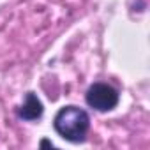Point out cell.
Returning a JSON list of instances; mask_svg holds the SVG:
<instances>
[{"mask_svg": "<svg viewBox=\"0 0 150 150\" xmlns=\"http://www.w3.org/2000/svg\"><path fill=\"white\" fill-rule=\"evenodd\" d=\"M42 113H44V106H42L41 99L35 96V92H27L23 104L16 108V117L25 122L39 120L42 117Z\"/></svg>", "mask_w": 150, "mask_h": 150, "instance_id": "obj_3", "label": "cell"}, {"mask_svg": "<svg viewBox=\"0 0 150 150\" xmlns=\"http://www.w3.org/2000/svg\"><path fill=\"white\" fill-rule=\"evenodd\" d=\"M53 129L69 143H83L90 129V117L80 106H62L53 118Z\"/></svg>", "mask_w": 150, "mask_h": 150, "instance_id": "obj_1", "label": "cell"}, {"mask_svg": "<svg viewBox=\"0 0 150 150\" xmlns=\"http://www.w3.org/2000/svg\"><path fill=\"white\" fill-rule=\"evenodd\" d=\"M41 146H50V148H53L55 145H53L50 139H42V141H41Z\"/></svg>", "mask_w": 150, "mask_h": 150, "instance_id": "obj_4", "label": "cell"}, {"mask_svg": "<svg viewBox=\"0 0 150 150\" xmlns=\"http://www.w3.org/2000/svg\"><path fill=\"white\" fill-rule=\"evenodd\" d=\"M85 103L96 110V111H111L118 106L120 103V94L115 87H111L110 83H92L88 87V90L85 92Z\"/></svg>", "mask_w": 150, "mask_h": 150, "instance_id": "obj_2", "label": "cell"}]
</instances>
